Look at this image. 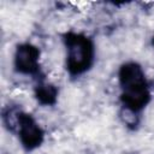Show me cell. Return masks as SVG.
Segmentation results:
<instances>
[{
	"label": "cell",
	"mask_w": 154,
	"mask_h": 154,
	"mask_svg": "<svg viewBox=\"0 0 154 154\" xmlns=\"http://www.w3.org/2000/svg\"><path fill=\"white\" fill-rule=\"evenodd\" d=\"M66 52L65 69L70 77L76 78L88 72L95 61V43L83 32L66 31L61 35Z\"/></svg>",
	"instance_id": "7a4b0ae2"
},
{
	"label": "cell",
	"mask_w": 154,
	"mask_h": 154,
	"mask_svg": "<svg viewBox=\"0 0 154 154\" xmlns=\"http://www.w3.org/2000/svg\"><path fill=\"white\" fill-rule=\"evenodd\" d=\"M152 43H153V47H154V36H153V38H152Z\"/></svg>",
	"instance_id": "ba28073f"
},
{
	"label": "cell",
	"mask_w": 154,
	"mask_h": 154,
	"mask_svg": "<svg viewBox=\"0 0 154 154\" xmlns=\"http://www.w3.org/2000/svg\"><path fill=\"white\" fill-rule=\"evenodd\" d=\"M58 87L51 82H47L43 75L36 78V83L34 87V96L41 106H54L58 102Z\"/></svg>",
	"instance_id": "5b68a950"
},
{
	"label": "cell",
	"mask_w": 154,
	"mask_h": 154,
	"mask_svg": "<svg viewBox=\"0 0 154 154\" xmlns=\"http://www.w3.org/2000/svg\"><path fill=\"white\" fill-rule=\"evenodd\" d=\"M40 48L30 42L18 43L13 55V67L17 73L37 78L42 75L40 65Z\"/></svg>",
	"instance_id": "3957f363"
},
{
	"label": "cell",
	"mask_w": 154,
	"mask_h": 154,
	"mask_svg": "<svg viewBox=\"0 0 154 154\" xmlns=\"http://www.w3.org/2000/svg\"><path fill=\"white\" fill-rule=\"evenodd\" d=\"M119 118L124 123V125L130 130H136L140 124V114L135 113L130 109H126L124 107H120Z\"/></svg>",
	"instance_id": "52a82bcc"
},
{
	"label": "cell",
	"mask_w": 154,
	"mask_h": 154,
	"mask_svg": "<svg viewBox=\"0 0 154 154\" xmlns=\"http://www.w3.org/2000/svg\"><path fill=\"white\" fill-rule=\"evenodd\" d=\"M120 87V107L141 114L152 100L149 83L142 66L136 61H126L118 71Z\"/></svg>",
	"instance_id": "6da1fadb"
},
{
	"label": "cell",
	"mask_w": 154,
	"mask_h": 154,
	"mask_svg": "<svg viewBox=\"0 0 154 154\" xmlns=\"http://www.w3.org/2000/svg\"><path fill=\"white\" fill-rule=\"evenodd\" d=\"M16 132L22 147L26 152H32L40 148L45 141V130L30 113H26L23 109L19 113Z\"/></svg>",
	"instance_id": "277c9868"
},
{
	"label": "cell",
	"mask_w": 154,
	"mask_h": 154,
	"mask_svg": "<svg viewBox=\"0 0 154 154\" xmlns=\"http://www.w3.org/2000/svg\"><path fill=\"white\" fill-rule=\"evenodd\" d=\"M22 108L18 105H7L2 112H1V119L2 124L6 128L7 131L16 132L17 131V125H18V118Z\"/></svg>",
	"instance_id": "8992f818"
}]
</instances>
